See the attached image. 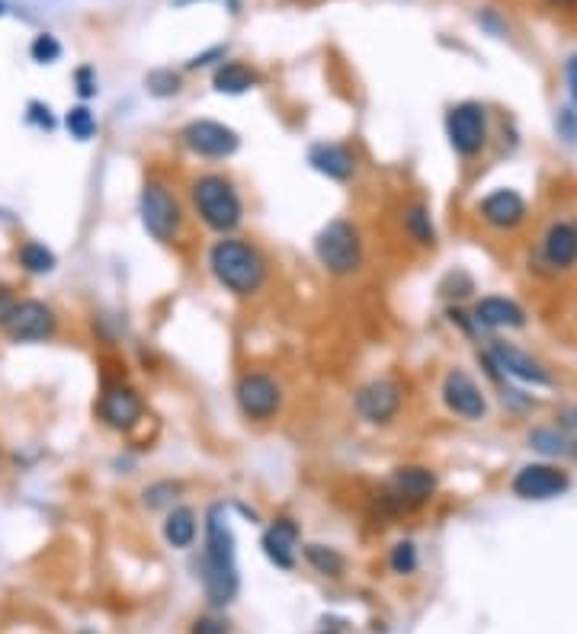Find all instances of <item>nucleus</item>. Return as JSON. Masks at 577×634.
Listing matches in <instances>:
<instances>
[{
	"label": "nucleus",
	"instance_id": "nucleus-37",
	"mask_svg": "<svg viewBox=\"0 0 577 634\" xmlns=\"http://www.w3.org/2000/svg\"><path fill=\"white\" fill-rule=\"evenodd\" d=\"M558 132L565 135L568 141L577 138V116L571 113V109H561V113H558Z\"/></svg>",
	"mask_w": 577,
	"mask_h": 634
},
{
	"label": "nucleus",
	"instance_id": "nucleus-33",
	"mask_svg": "<svg viewBox=\"0 0 577 634\" xmlns=\"http://www.w3.org/2000/svg\"><path fill=\"white\" fill-rule=\"evenodd\" d=\"M74 90H77V97H81L84 103L97 97V90H100V77H97V68H90V65H81L74 71Z\"/></svg>",
	"mask_w": 577,
	"mask_h": 634
},
{
	"label": "nucleus",
	"instance_id": "nucleus-35",
	"mask_svg": "<svg viewBox=\"0 0 577 634\" xmlns=\"http://www.w3.org/2000/svg\"><path fill=\"white\" fill-rule=\"evenodd\" d=\"M193 634H231V625L218 615H202L193 622Z\"/></svg>",
	"mask_w": 577,
	"mask_h": 634
},
{
	"label": "nucleus",
	"instance_id": "nucleus-38",
	"mask_svg": "<svg viewBox=\"0 0 577 634\" xmlns=\"http://www.w3.org/2000/svg\"><path fill=\"white\" fill-rule=\"evenodd\" d=\"M565 77H568V90H571V100L577 103V55H571L565 61Z\"/></svg>",
	"mask_w": 577,
	"mask_h": 634
},
{
	"label": "nucleus",
	"instance_id": "nucleus-7",
	"mask_svg": "<svg viewBox=\"0 0 577 634\" xmlns=\"http://www.w3.org/2000/svg\"><path fill=\"white\" fill-rule=\"evenodd\" d=\"M446 138L449 148L456 151L462 161H472L481 151L488 148L491 141V116L488 106L478 100H462L456 106H449L446 113Z\"/></svg>",
	"mask_w": 577,
	"mask_h": 634
},
{
	"label": "nucleus",
	"instance_id": "nucleus-2",
	"mask_svg": "<svg viewBox=\"0 0 577 634\" xmlns=\"http://www.w3.org/2000/svg\"><path fill=\"white\" fill-rule=\"evenodd\" d=\"M202 590H206V599L215 609L235 602L238 590H241V577H238V548H235V532L228 526V513L225 506H212L206 513V545H202Z\"/></svg>",
	"mask_w": 577,
	"mask_h": 634
},
{
	"label": "nucleus",
	"instance_id": "nucleus-16",
	"mask_svg": "<svg viewBox=\"0 0 577 634\" xmlns=\"http://www.w3.org/2000/svg\"><path fill=\"white\" fill-rule=\"evenodd\" d=\"M491 366L507 375V378H517V382L523 385H536V388H545V385H552V375L549 369L542 366L539 359H533L526 350H520V346H513V343H504V340H491Z\"/></svg>",
	"mask_w": 577,
	"mask_h": 634
},
{
	"label": "nucleus",
	"instance_id": "nucleus-40",
	"mask_svg": "<svg viewBox=\"0 0 577 634\" xmlns=\"http://www.w3.org/2000/svg\"><path fill=\"white\" fill-rule=\"evenodd\" d=\"M4 13H7V10H4V0H0V17H4Z\"/></svg>",
	"mask_w": 577,
	"mask_h": 634
},
{
	"label": "nucleus",
	"instance_id": "nucleus-28",
	"mask_svg": "<svg viewBox=\"0 0 577 634\" xmlns=\"http://www.w3.org/2000/svg\"><path fill=\"white\" fill-rule=\"evenodd\" d=\"M65 129L71 132L74 141H90L93 135L100 132V122H97V116L90 113V106L81 103V106H71L65 113Z\"/></svg>",
	"mask_w": 577,
	"mask_h": 634
},
{
	"label": "nucleus",
	"instance_id": "nucleus-13",
	"mask_svg": "<svg viewBox=\"0 0 577 634\" xmlns=\"http://www.w3.org/2000/svg\"><path fill=\"white\" fill-rule=\"evenodd\" d=\"M97 417L103 426L116 433H132L135 426H142L145 420V398L138 394V388H132L129 382H109L100 391L97 401Z\"/></svg>",
	"mask_w": 577,
	"mask_h": 634
},
{
	"label": "nucleus",
	"instance_id": "nucleus-31",
	"mask_svg": "<svg viewBox=\"0 0 577 634\" xmlns=\"http://www.w3.org/2000/svg\"><path fill=\"white\" fill-rule=\"evenodd\" d=\"M61 52L65 49H61V42L52 33H39V36H33V42H29V58L39 61V65H55Z\"/></svg>",
	"mask_w": 577,
	"mask_h": 634
},
{
	"label": "nucleus",
	"instance_id": "nucleus-3",
	"mask_svg": "<svg viewBox=\"0 0 577 634\" xmlns=\"http://www.w3.org/2000/svg\"><path fill=\"white\" fill-rule=\"evenodd\" d=\"M186 196H190V212L196 215V221L212 234H238V228L244 225V196L228 173H196L190 186H186Z\"/></svg>",
	"mask_w": 577,
	"mask_h": 634
},
{
	"label": "nucleus",
	"instance_id": "nucleus-5",
	"mask_svg": "<svg viewBox=\"0 0 577 634\" xmlns=\"http://www.w3.org/2000/svg\"><path fill=\"white\" fill-rule=\"evenodd\" d=\"M138 218L151 241L164 247L177 244L186 231V209L177 196V189L161 177H148L142 193H138Z\"/></svg>",
	"mask_w": 577,
	"mask_h": 634
},
{
	"label": "nucleus",
	"instance_id": "nucleus-4",
	"mask_svg": "<svg viewBox=\"0 0 577 634\" xmlns=\"http://www.w3.org/2000/svg\"><path fill=\"white\" fill-rule=\"evenodd\" d=\"M315 260L327 276L350 279L366 263V241L363 231L350 218H331L315 234Z\"/></svg>",
	"mask_w": 577,
	"mask_h": 634
},
{
	"label": "nucleus",
	"instance_id": "nucleus-10",
	"mask_svg": "<svg viewBox=\"0 0 577 634\" xmlns=\"http://www.w3.org/2000/svg\"><path fill=\"white\" fill-rule=\"evenodd\" d=\"M180 145L199 161H228L241 151V135L218 119H193L180 129Z\"/></svg>",
	"mask_w": 577,
	"mask_h": 634
},
{
	"label": "nucleus",
	"instance_id": "nucleus-9",
	"mask_svg": "<svg viewBox=\"0 0 577 634\" xmlns=\"http://www.w3.org/2000/svg\"><path fill=\"white\" fill-rule=\"evenodd\" d=\"M536 273L542 276H561L577 266V221L555 218L545 225L536 244Z\"/></svg>",
	"mask_w": 577,
	"mask_h": 634
},
{
	"label": "nucleus",
	"instance_id": "nucleus-27",
	"mask_svg": "<svg viewBox=\"0 0 577 634\" xmlns=\"http://www.w3.org/2000/svg\"><path fill=\"white\" fill-rule=\"evenodd\" d=\"M180 494H183V484L180 481L161 478V481H151L142 490V503H145V510H170V506L177 503Z\"/></svg>",
	"mask_w": 577,
	"mask_h": 634
},
{
	"label": "nucleus",
	"instance_id": "nucleus-20",
	"mask_svg": "<svg viewBox=\"0 0 577 634\" xmlns=\"http://www.w3.org/2000/svg\"><path fill=\"white\" fill-rule=\"evenodd\" d=\"M263 554L270 558L273 567L279 570H292L295 567V554H299V526L289 516H279L270 522V529L260 538Z\"/></svg>",
	"mask_w": 577,
	"mask_h": 634
},
{
	"label": "nucleus",
	"instance_id": "nucleus-24",
	"mask_svg": "<svg viewBox=\"0 0 577 634\" xmlns=\"http://www.w3.org/2000/svg\"><path fill=\"white\" fill-rule=\"evenodd\" d=\"M529 446L545 458H574L577 455V442L565 430H558V426H536V430L529 433Z\"/></svg>",
	"mask_w": 577,
	"mask_h": 634
},
{
	"label": "nucleus",
	"instance_id": "nucleus-39",
	"mask_svg": "<svg viewBox=\"0 0 577 634\" xmlns=\"http://www.w3.org/2000/svg\"><path fill=\"white\" fill-rule=\"evenodd\" d=\"M552 10H574L577 7V0H545Z\"/></svg>",
	"mask_w": 577,
	"mask_h": 634
},
{
	"label": "nucleus",
	"instance_id": "nucleus-8",
	"mask_svg": "<svg viewBox=\"0 0 577 634\" xmlns=\"http://www.w3.org/2000/svg\"><path fill=\"white\" fill-rule=\"evenodd\" d=\"M283 385L270 372L247 369L235 382V404L247 423H270L283 414Z\"/></svg>",
	"mask_w": 577,
	"mask_h": 634
},
{
	"label": "nucleus",
	"instance_id": "nucleus-30",
	"mask_svg": "<svg viewBox=\"0 0 577 634\" xmlns=\"http://www.w3.org/2000/svg\"><path fill=\"white\" fill-rule=\"evenodd\" d=\"M420 558H417V545L411 542V538H404V542H398L392 548V554H388V567H392V574L398 577H411L417 570Z\"/></svg>",
	"mask_w": 577,
	"mask_h": 634
},
{
	"label": "nucleus",
	"instance_id": "nucleus-23",
	"mask_svg": "<svg viewBox=\"0 0 577 634\" xmlns=\"http://www.w3.org/2000/svg\"><path fill=\"white\" fill-rule=\"evenodd\" d=\"M257 84H260V74L251 65H244V61H222L212 74V87L218 93H225V97H241V93L254 90Z\"/></svg>",
	"mask_w": 577,
	"mask_h": 634
},
{
	"label": "nucleus",
	"instance_id": "nucleus-19",
	"mask_svg": "<svg viewBox=\"0 0 577 634\" xmlns=\"http://www.w3.org/2000/svg\"><path fill=\"white\" fill-rule=\"evenodd\" d=\"M472 321L478 330H523L526 327V311L513 298L504 295H485L475 301Z\"/></svg>",
	"mask_w": 577,
	"mask_h": 634
},
{
	"label": "nucleus",
	"instance_id": "nucleus-42",
	"mask_svg": "<svg viewBox=\"0 0 577 634\" xmlns=\"http://www.w3.org/2000/svg\"><path fill=\"white\" fill-rule=\"evenodd\" d=\"M324 634H327V631H324ZM331 634H334V631H331Z\"/></svg>",
	"mask_w": 577,
	"mask_h": 634
},
{
	"label": "nucleus",
	"instance_id": "nucleus-26",
	"mask_svg": "<svg viewBox=\"0 0 577 634\" xmlns=\"http://www.w3.org/2000/svg\"><path fill=\"white\" fill-rule=\"evenodd\" d=\"M302 554H305L308 567L315 570V574H321V577L340 580V577H343V570H347V558H343V554H340L337 548H331V545H318V542H311V545H305V548H302Z\"/></svg>",
	"mask_w": 577,
	"mask_h": 634
},
{
	"label": "nucleus",
	"instance_id": "nucleus-32",
	"mask_svg": "<svg viewBox=\"0 0 577 634\" xmlns=\"http://www.w3.org/2000/svg\"><path fill=\"white\" fill-rule=\"evenodd\" d=\"M26 122L36 125L39 132H55V125H58V119H55V113H52V106L42 103V100H29V106H26Z\"/></svg>",
	"mask_w": 577,
	"mask_h": 634
},
{
	"label": "nucleus",
	"instance_id": "nucleus-21",
	"mask_svg": "<svg viewBox=\"0 0 577 634\" xmlns=\"http://www.w3.org/2000/svg\"><path fill=\"white\" fill-rule=\"evenodd\" d=\"M398 225L401 234L420 250H433L436 247V225H433V212L427 202H408L401 205L398 212Z\"/></svg>",
	"mask_w": 577,
	"mask_h": 634
},
{
	"label": "nucleus",
	"instance_id": "nucleus-34",
	"mask_svg": "<svg viewBox=\"0 0 577 634\" xmlns=\"http://www.w3.org/2000/svg\"><path fill=\"white\" fill-rule=\"evenodd\" d=\"M222 65L225 61V45H212V49H206V52H199V55H193L190 61H186V71H199V68H209V65Z\"/></svg>",
	"mask_w": 577,
	"mask_h": 634
},
{
	"label": "nucleus",
	"instance_id": "nucleus-36",
	"mask_svg": "<svg viewBox=\"0 0 577 634\" xmlns=\"http://www.w3.org/2000/svg\"><path fill=\"white\" fill-rule=\"evenodd\" d=\"M17 301H20V295L13 292V285L0 282V330H4V324L10 321V314H13V308H17Z\"/></svg>",
	"mask_w": 577,
	"mask_h": 634
},
{
	"label": "nucleus",
	"instance_id": "nucleus-29",
	"mask_svg": "<svg viewBox=\"0 0 577 634\" xmlns=\"http://www.w3.org/2000/svg\"><path fill=\"white\" fill-rule=\"evenodd\" d=\"M145 87H148L151 97L167 100V97H177V93L183 90V77L174 68H154L145 77Z\"/></svg>",
	"mask_w": 577,
	"mask_h": 634
},
{
	"label": "nucleus",
	"instance_id": "nucleus-18",
	"mask_svg": "<svg viewBox=\"0 0 577 634\" xmlns=\"http://www.w3.org/2000/svg\"><path fill=\"white\" fill-rule=\"evenodd\" d=\"M308 167L331 183H350L356 177V151L340 141H315L308 148Z\"/></svg>",
	"mask_w": 577,
	"mask_h": 634
},
{
	"label": "nucleus",
	"instance_id": "nucleus-17",
	"mask_svg": "<svg viewBox=\"0 0 577 634\" xmlns=\"http://www.w3.org/2000/svg\"><path fill=\"white\" fill-rule=\"evenodd\" d=\"M529 215L526 199L517 193V189H494L485 199L478 202V218L485 221L491 231H517Z\"/></svg>",
	"mask_w": 577,
	"mask_h": 634
},
{
	"label": "nucleus",
	"instance_id": "nucleus-6",
	"mask_svg": "<svg viewBox=\"0 0 577 634\" xmlns=\"http://www.w3.org/2000/svg\"><path fill=\"white\" fill-rule=\"evenodd\" d=\"M436 471L427 465H398L385 478L379 490V503L388 513H414L420 506H427L436 497Z\"/></svg>",
	"mask_w": 577,
	"mask_h": 634
},
{
	"label": "nucleus",
	"instance_id": "nucleus-25",
	"mask_svg": "<svg viewBox=\"0 0 577 634\" xmlns=\"http://www.w3.org/2000/svg\"><path fill=\"white\" fill-rule=\"evenodd\" d=\"M17 263L29 276H49V273H55L58 257H55V250L45 247L42 241H23L17 247Z\"/></svg>",
	"mask_w": 577,
	"mask_h": 634
},
{
	"label": "nucleus",
	"instance_id": "nucleus-15",
	"mask_svg": "<svg viewBox=\"0 0 577 634\" xmlns=\"http://www.w3.org/2000/svg\"><path fill=\"white\" fill-rule=\"evenodd\" d=\"M513 494H517L520 500H555L561 497L565 490L571 487V478L568 471H561L558 465H549V462H533V465H523L517 474H513Z\"/></svg>",
	"mask_w": 577,
	"mask_h": 634
},
{
	"label": "nucleus",
	"instance_id": "nucleus-12",
	"mask_svg": "<svg viewBox=\"0 0 577 634\" xmlns=\"http://www.w3.org/2000/svg\"><path fill=\"white\" fill-rule=\"evenodd\" d=\"M58 311L42 298H20L10 321L4 324V337L10 343H45L58 334Z\"/></svg>",
	"mask_w": 577,
	"mask_h": 634
},
{
	"label": "nucleus",
	"instance_id": "nucleus-1",
	"mask_svg": "<svg viewBox=\"0 0 577 634\" xmlns=\"http://www.w3.org/2000/svg\"><path fill=\"white\" fill-rule=\"evenodd\" d=\"M206 269L218 282V289H225L235 298H254L270 282L267 253L251 237L241 234H222L218 241H212L206 253Z\"/></svg>",
	"mask_w": 577,
	"mask_h": 634
},
{
	"label": "nucleus",
	"instance_id": "nucleus-11",
	"mask_svg": "<svg viewBox=\"0 0 577 634\" xmlns=\"http://www.w3.org/2000/svg\"><path fill=\"white\" fill-rule=\"evenodd\" d=\"M404 407V385L395 378H372L353 391L356 417L369 426H392Z\"/></svg>",
	"mask_w": 577,
	"mask_h": 634
},
{
	"label": "nucleus",
	"instance_id": "nucleus-22",
	"mask_svg": "<svg viewBox=\"0 0 577 634\" xmlns=\"http://www.w3.org/2000/svg\"><path fill=\"white\" fill-rule=\"evenodd\" d=\"M164 542L170 548H177V551H186V548H193L196 545V538H199V516L193 506H186V503H174L167 510L164 516Z\"/></svg>",
	"mask_w": 577,
	"mask_h": 634
},
{
	"label": "nucleus",
	"instance_id": "nucleus-14",
	"mask_svg": "<svg viewBox=\"0 0 577 634\" xmlns=\"http://www.w3.org/2000/svg\"><path fill=\"white\" fill-rule=\"evenodd\" d=\"M440 394H443V404L452 417L469 420V423H478V420L488 417L485 391H481V385L465 369H449L446 378H443Z\"/></svg>",
	"mask_w": 577,
	"mask_h": 634
},
{
	"label": "nucleus",
	"instance_id": "nucleus-41",
	"mask_svg": "<svg viewBox=\"0 0 577 634\" xmlns=\"http://www.w3.org/2000/svg\"><path fill=\"white\" fill-rule=\"evenodd\" d=\"M84 634H93V631H84Z\"/></svg>",
	"mask_w": 577,
	"mask_h": 634
}]
</instances>
